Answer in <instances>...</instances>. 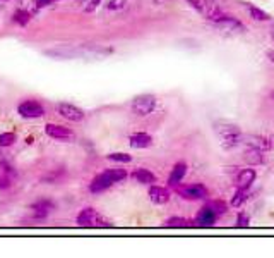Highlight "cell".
<instances>
[{"instance_id":"3","label":"cell","mask_w":274,"mask_h":258,"mask_svg":"<svg viewBox=\"0 0 274 258\" xmlns=\"http://www.w3.org/2000/svg\"><path fill=\"white\" fill-rule=\"evenodd\" d=\"M17 115L24 121H36L46 115L45 105L36 98H24L17 103Z\"/></svg>"},{"instance_id":"34","label":"cell","mask_w":274,"mask_h":258,"mask_svg":"<svg viewBox=\"0 0 274 258\" xmlns=\"http://www.w3.org/2000/svg\"><path fill=\"white\" fill-rule=\"evenodd\" d=\"M269 35H271V40H272V43H274V22L271 25V30H269Z\"/></svg>"},{"instance_id":"33","label":"cell","mask_w":274,"mask_h":258,"mask_svg":"<svg viewBox=\"0 0 274 258\" xmlns=\"http://www.w3.org/2000/svg\"><path fill=\"white\" fill-rule=\"evenodd\" d=\"M59 0H35L36 7L38 9H43V7H50L51 4H57Z\"/></svg>"},{"instance_id":"15","label":"cell","mask_w":274,"mask_h":258,"mask_svg":"<svg viewBox=\"0 0 274 258\" xmlns=\"http://www.w3.org/2000/svg\"><path fill=\"white\" fill-rule=\"evenodd\" d=\"M188 171V166L185 162H177L175 166L172 167V171H170V176H168V181L167 184L168 187H175L177 184H180V182L183 181V177H185Z\"/></svg>"},{"instance_id":"13","label":"cell","mask_w":274,"mask_h":258,"mask_svg":"<svg viewBox=\"0 0 274 258\" xmlns=\"http://www.w3.org/2000/svg\"><path fill=\"white\" fill-rule=\"evenodd\" d=\"M148 196L151 200V203L154 205H167L170 198H172V191L170 187H165V186H158V184H151L149 186V191H148Z\"/></svg>"},{"instance_id":"30","label":"cell","mask_w":274,"mask_h":258,"mask_svg":"<svg viewBox=\"0 0 274 258\" xmlns=\"http://www.w3.org/2000/svg\"><path fill=\"white\" fill-rule=\"evenodd\" d=\"M187 4L190 6L197 14H204V0H187Z\"/></svg>"},{"instance_id":"5","label":"cell","mask_w":274,"mask_h":258,"mask_svg":"<svg viewBox=\"0 0 274 258\" xmlns=\"http://www.w3.org/2000/svg\"><path fill=\"white\" fill-rule=\"evenodd\" d=\"M172 190L177 193L180 198L188 201H197V200H207L209 196V190L202 184V182H194V184H177Z\"/></svg>"},{"instance_id":"26","label":"cell","mask_w":274,"mask_h":258,"mask_svg":"<svg viewBox=\"0 0 274 258\" xmlns=\"http://www.w3.org/2000/svg\"><path fill=\"white\" fill-rule=\"evenodd\" d=\"M207 205H209L211 208L220 215V217H223V215L228 212V203H225L223 200H209L207 201Z\"/></svg>"},{"instance_id":"36","label":"cell","mask_w":274,"mask_h":258,"mask_svg":"<svg viewBox=\"0 0 274 258\" xmlns=\"http://www.w3.org/2000/svg\"><path fill=\"white\" fill-rule=\"evenodd\" d=\"M267 59L271 60V62H274V52H267Z\"/></svg>"},{"instance_id":"27","label":"cell","mask_w":274,"mask_h":258,"mask_svg":"<svg viewBox=\"0 0 274 258\" xmlns=\"http://www.w3.org/2000/svg\"><path fill=\"white\" fill-rule=\"evenodd\" d=\"M250 226V217L247 212H243V210H240L237 214V217H235V227H249Z\"/></svg>"},{"instance_id":"12","label":"cell","mask_w":274,"mask_h":258,"mask_svg":"<svg viewBox=\"0 0 274 258\" xmlns=\"http://www.w3.org/2000/svg\"><path fill=\"white\" fill-rule=\"evenodd\" d=\"M256 179H257L256 169H252V167L240 169L237 174H235V186L242 187V190H250L254 182H256Z\"/></svg>"},{"instance_id":"11","label":"cell","mask_w":274,"mask_h":258,"mask_svg":"<svg viewBox=\"0 0 274 258\" xmlns=\"http://www.w3.org/2000/svg\"><path fill=\"white\" fill-rule=\"evenodd\" d=\"M220 219H221L220 215L206 203L199 212L196 214V217H194V226L196 227H212Z\"/></svg>"},{"instance_id":"9","label":"cell","mask_w":274,"mask_h":258,"mask_svg":"<svg viewBox=\"0 0 274 258\" xmlns=\"http://www.w3.org/2000/svg\"><path fill=\"white\" fill-rule=\"evenodd\" d=\"M57 112H59L65 121H70V123H83L84 117H86V112H84L81 107L74 105V103H69V102H60L59 105H57Z\"/></svg>"},{"instance_id":"23","label":"cell","mask_w":274,"mask_h":258,"mask_svg":"<svg viewBox=\"0 0 274 258\" xmlns=\"http://www.w3.org/2000/svg\"><path fill=\"white\" fill-rule=\"evenodd\" d=\"M194 226V220L190 222L188 219L185 217H178V215H175V217H170L165 220V227H173V229H185V227H190Z\"/></svg>"},{"instance_id":"7","label":"cell","mask_w":274,"mask_h":258,"mask_svg":"<svg viewBox=\"0 0 274 258\" xmlns=\"http://www.w3.org/2000/svg\"><path fill=\"white\" fill-rule=\"evenodd\" d=\"M207 21L218 28H228L231 31H245V25L238 19V17H235L233 14L221 11V9L216 14H212Z\"/></svg>"},{"instance_id":"21","label":"cell","mask_w":274,"mask_h":258,"mask_svg":"<svg viewBox=\"0 0 274 258\" xmlns=\"http://www.w3.org/2000/svg\"><path fill=\"white\" fill-rule=\"evenodd\" d=\"M31 17H33V14L28 11V9H22V7L16 9V11L12 12V22L17 26H28L31 21Z\"/></svg>"},{"instance_id":"20","label":"cell","mask_w":274,"mask_h":258,"mask_svg":"<svg viewBox=\"0 0 274 258\" xmlns=\"http://www.w3.org/2000/svg\"><path fill=\"white\" fill-rule=\"evenodd\" d=\"M65 176H67V171H65L64 167H57L53 171L46 172V174L41 177V182H46V184H57V182L62 181Z\"/></svg>"},{"instance_id":"1","label":"cell","mask_w":274,"mask_h":258,"mask_svg":"<svg viewBox=\"0 0 274 258\" xmlns=\"http://www.w3.org/2000/svg\"><path fill=\"white\" fill-rule=\"evenodd\" d=\"M212 129L218 134L221 147H223V150H226V152L235 150L243 142L242 129H240L237 124L230 123V121H216V123L212 124Z\"/></svg>"},{"instance_id":"18","label":"cell","mask_w":274,"mask_h":258,"mask_svg":"<svg viewBox=\"0 0 274 258\" xmlns=\"http://www.w3.org/2000/svg\"><path fill=\"white\" fill-rule=\"evenodd\" d=\"M245 162L249 163L250 167H257V166H262L264 163V152L259 148H252L249 147L247 152H245Z\"/></svg>"},{"instance_id":"6","label":"cell","mask_w":274,"mask_h":258,"mask_svg":"<svg viewBox=\"0 0 274 258\" xmlns=\"http://www.w3.org/2000/svg\"><path fill=\"white\" fill-rule=\"evenodd\" d=\"M57 208L55 201L50 198H38L36 201H33L30 205L31 210V220L33 222H43V220L48 219L50 214H53Z\"/></svg>"},{"instance_id":"4","label":"cell","mask_w":274,"mask_h":258,"mask_svg":"<svg viewBox=\"0 0 274 258\" xmlns=\"http://www.w3.org/2000/svg\"><path fill=\"white\" fill-rule=\"evenodd\" d=\"M75 224L81 227H112V224L93 206H84L75 217Z\"/></svg>"},{"instance_id":"31","label":"cell","mask_w":274,"mask_h":258,"mask_svg":"<svg viewBox=\"0 0 274 258\" xmlns=\"http://www.w3.org/2000/svg\"><path fill=\"white\" fill-rule=\"evenodd\" d=\"M12 186V177L0 171V190H9Z\"/></svg>"},{"instance_id":"2","label":"cell","mask_w":274,"mask_h":258,"mask_svg":"<svg viewBox=\"0 0 274 258\" xmlns=\"http://www.w3.org/2000/svg\"><path fill=\"white\" fill-rule=\"evenodd\" d=\"M127 177H129V172H127L125 169H105L103 172L93 177L88 190L91 191L93 195H101L110 190L113 184L122 182L124 179H127Z\"/></svg>"},{"instance_id":"29","label":"cell","mask_w":274,"mask_h":258,"mask_svg":"<svg viewBox=\"0 0 274 258\" xmlns=\"http://www.w3.org/2000/svg\"><path fill=\"white\" fill-rule=\"evenodd\" d=\"M0 171H2L4 172V174H7V176H11L12 177V179H14V177H16L17 176V172H16V169H14L12 166H11V163H9L7 160H2V162H0Z\"/></svg>"},{"instance_id":"37","label":"cell","mask_w":274,"mask_h":258,"mask_svg":"<svg viewBox=\"0 0 274 258\" xmlns=\"http://www.w3.org/2000/svg\"><path fill=\"white\" fill-rule=\"evenodd\" d=\"M271 100H274V90L271 91Z\"/></svg>"},{"instance_id":"25","label":"cell","mask_w":274,"mask_h":258,"mask_svg":"<svg viewBox=\"0 0 274 258\" xmlns=\"http://www.w3.org/2000/svg\"><path fill=\"white\" fill-rule=\"evenodd\" d=\"M106 158L110 162H115V163H130L132 162V155L125 153V152H113V153H108Z\"/></svg>"},{"instance_id":"28","label":"cell","mask_w":274,"mask_h":258,"mask_svg":"<svg viewBox=\"0 0 274 258\" xmlns=\"http://www.w3.org/2000/svg\"><path fill=\"white\" fill-rule=\"evenodd\" d=\"M125 6H127V0H108L105 4L106 11H112V12L122 11V9H125Z\"/></svg>"},{"instance_id":"8","label":"cell","mask_w":274,"mask_h":258,"mask_svg":"<svg viewBox=\"0 0 274 258\" xmlns=\"http://www.w3.org/2000/svg\"><path fill=\"white\" fill-rule=\"evenodd\" d=\"M156 105H158V100H156L154 95H151V93H143V95H137L134 100H132L130 109L135 115L146 117V115L153 114Z\"/></svg>"},{"instance_id":"35","label":"cell","mask_w":274,"mask_h":258,"mask_svg":"<svg viewBox=\"0 0 274 258\" xmlns=\"http://www.w3.org/2000/svg\"><path fill=\"white\" fill-rule=\"evenodd\" d=\"M35 143V138H33V136H28L26 138V145H33Z\"/></svg>"},{"instance_id":"24","label":"cell","mask_w":274,"mask_h":258,"mask_svg":"<svg viewBox=\"0 0 274 258\" xmlns=\"http://www.w3.org/2000/svg\"><path fill=\"white\" fill-rule=\"evenodd\" d=\"M17 142V136L12 131H4L0 133V148H11Z\"/></svg>"},{"instance_id":"16","label":"cell","mask_w":274,"mask_h":258,"mask_svg":"<svg viewBox=\"0 0 274 258\" xmlns=\"http://www.w3.org/2000/svg\"><path fill=\"white\" fill-rule=\"evenodd\" d=\"M129 145L135 150L149 148L153 145V136L149 133H144V131H137V133H132L129 136Z\"/></svg>"},{"instance_id":"19","label":"cell","mask_w":274,"mask_h":258,"mask_svg":"<svg viewBox=\"0 0 274 258\" xmlns=\"http://www.w3.org/2000/svg\"><path fill=\"white\" fill-rule=\"evenodd\" d=\"M245 9H247L249 16L252 17L254 21H259V22H266V21H271V16H269V14H267L266 11H262L261 7L254 6V4H250V2H245Z\"/></svg>"},{"instance_id":"22","label":"cell","mask_w":274,"mask_h":258,"mask_svg":"<svg viewBox=\"0 0 274 258\" xmlns=\"http://www.w3.org/2000/svg\"><path fill=\"white\" fill-rule=\"evenodd\" d=\"M247 200H249V190L237 187V190H235V193H233V196H231L230 205L233 206V208H242Z\"/></svg>"},{"instance_id":"32","label":"cell","mask_w":274,"mask_h":258,"mask_svg":"<svg viewBox=\"0 0 274 258\" xmlns=\"http://www.w3.org/2000/svg\"><path fill=\"white\" fill-rule=\"evenodd\" d=\"M100 4H101V0H88V4L84 6L83 11L88 12V14H91V12L96 11L98 7H100Z\"/></svg>"},{"instance_id":"17","label":"cell","mask_w":274,"mask_h":258,"mask_svg":"<svg viewBox=\"0 0 274 258\" xmlns=\"http://www.w3.org/2000/svg\"><path fill=\"white\" fill-rule=\"evenodd\" d=\"M130 177L135 182H139V184H144V186H151V184H154V182H156V176L149 171V169H146V167H137L135 171H132Z\"/></svg>"},{"instance_id":"14","label":"cell","mask_w":274,"mask_h":258,"mask_svg":"<svg viewBox=\"0 0 274 258\" xmlns=\"http://www.w3.org/2000/svg\"><path fill=\"white\" fill-rule=\"evenodd\" d=\"M247 147H252V148H259L262 152H267V150L272 148V139L267 138V136H261V134H249V136H243V142Z\"/></svg>"},{"instance_id":"38","label":"cell","mask_w":274,"mask_h":258,"mask_svg":"<svg viewBox=\"0 0 274 258\" xmlns=\"http://www.w3.org/2000/svg\"><path fill=\"white\" fill-rule=\"evenodd\" d=\"M0 2H9V0H0Z\"/></svg>"},{"instance_id":"10","label":"cell","mask_w":274,"mask_h":258,"mask_svg":"<svg viewBox=\"0 0 274 258\" xmlns=\"http://www.w3.org/2000/svg\"><path fill=\"white\" fill-rule=\"evenodd\" d=\"M45 134L48 136V138L55 139V142H70V139L75 138L74 131L70 128L62 124H53V123L45 124Z\"/></svg>"}]
</instances>
